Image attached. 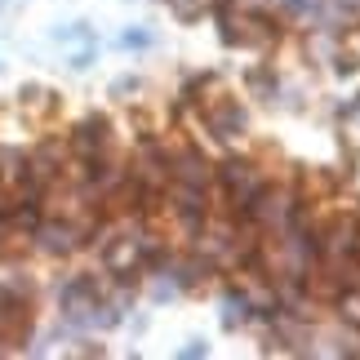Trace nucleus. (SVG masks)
Wrapping results in <instances>:
<instances>
[{"label": "nucleus", "mask_w": 360, "mask_h": 360, "mask_svg": "<svg viewBox=\"0 0 360 360\" xmlns=\"http://www.w3.org/2000/svg\"><path fill=\"white\" fill-rule=\"evenodd\" d=\"M218 183H223L231 196H236L240 205L254 196V191L262 187V178H258V169H254V160H245V156H231V160H223L218 165Z\"/></svg>", "instance_id": "obj_1"}, {"label": "nucleus", "mask_w": 360, "mask_h": 360, "mask_svg": "<svg viewBox=\"0 0 360 360\" xmlns=\"http://www.w3.org/2000/svg\"><path fill=\"white\" fill-rule=\"evenodd\" d=\"M72 147H76V156H80V160H89V156H107V147H112V124H107L103 116L80 120L76 129H72Z\"/></svg>", "instance_id": "obj_2"}, {"label": "nucleus", "mask_w": 360, "mask_h": 360, "mask_svg": "<svg viewBox=\"0 0 360 360\" xmlns=\"http://www.w3.org/2000/svg\"><path fill=\"white\" fill-rule=\"evenodd\" d=\"M325 249L342 262H356L360 258V223L356 218H342V223H334V231L325 236Z\"/></svg>", "instance_id": "obj_3"}, {"label": "nucleus", "mask_w": 360, "mask_h": 360, "mask_svg": "<svg viewBox=\"0 0 360 360\" xmlns=\"http://www.w3.org/2000/svg\"><path fill=\"white\" fill-rule=\"evenodd\" d=\"M210 129L218 134V138H240L245 129H249V116H245V107H236V103H218L214 112H210Z\"/></svg>", "instance_id": "obj_4"}, {"label": "nucleus", "mask_w": 360, "mask_h": 360, "mask_svg": "<svg viewBox=\"0 0 360 360\" xmlns=\"http://www.w3.org/2000/svg\"><path fill=\"white\" fill-rule=\"evenodd\" d=\"M169 174H174L183 187H210V160H205L196 147L183 151V156H178V165H169Z\"/></svg>", "instance_id": "obj_5"}, {"label": "nucleus", "mask_w": 360, "mask_h": 360, "mask_svg": "<svg viewBox=\"0 0 360 360\" xmlns=\"http://www.w3.org/2000/svg\"><path fill=\"white\" fill-rule=\"evenodd\" d=\"M249 316H254V307H249L245 294H227V298H223V325H227V329H231V325H245Z\"/></svg>", "instance_id": "obj_6"}, {"label": "nucleus", "mask_w": 360, "mask_h": 360, "mask_svg": "<svg viewBox=\"0 0 360 360\" xmlns=\"http://www.w3.org/2000/svg\"><path fill=\"white\" fill-rule=\"evenodd\" d=\"M249 85L258 89V98H276V76L267 67H254V72H249Z\"/></svg>", "instance_id": "obj_7"}, {"label": "nucleus", "mask_w": 360, "mask_h": 360, "mask_svg": "<svg viewBox=\"0 0 360 360\" xmlns=\"http://www.w3.org/2000/svg\"><path fill=\"white\" fill-rule=\"evenodd\" d=\"M338 316H342L347 325L360 329V294H342V298H338Z\"/></svg>", "instance_id": "obj_8"}, {"label": "nucleus", "mask_w": 360, "mask_h": 360, "mask_svg": "<svg viewBox=\"0 0 360 360\" xmlns=\"http://www.w3.org/2000/svg\"><path fill=\"white\" fill-rule=\"evenodd\" d=\"M120 45H124V49H129V45H134V49H147V45H151V36H147V32H124V36H120Z\"/></svg>", "instance_id": "obj_9"}, {"label": "nucleus", "mask_w": 360, "mask_h": 360, "mask_svg": "<svg viewBox=\"0 0 360 360\" xmlns=\"http://www.w3.org/2000/svg\"><path fill=\"white\" fill-rule=\"evenodd\" d=\"M334 72H338V76H356V72H360V63L352 58V53H347V58H342V53H338V63H334Z\"/></svg>", "instance_id": "obj_10"}]
</instances>
